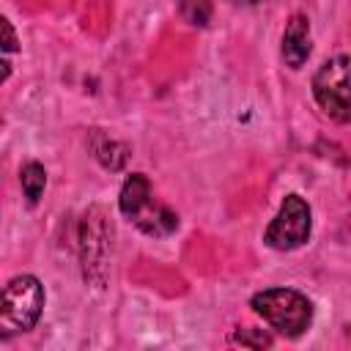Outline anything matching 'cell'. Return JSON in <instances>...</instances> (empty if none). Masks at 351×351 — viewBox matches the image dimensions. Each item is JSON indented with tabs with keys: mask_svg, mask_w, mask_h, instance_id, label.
Segmentation results:
<instances>
[{
	"mask_svg": "<svg viewBox=\"0 0 351 351\" xmlns=\"http://www.w3.org/2000/svg\"><path fill=\"white\" fill-rule=\"evenodd\" d=\"M313 230V214L310 206L299 195H288L271 219V225L263 233V241L271 250H296L310 239Z\"/></svg>",
	"mask_w": 351,
	"mask_h": 351,
	"instance_id": "obj_5",
	"label": "cell"
},
{
	"mask_svg": "<svg viewBox=\"0 0 351 351\" xmlns=\"http://www.w3.org/2000/svg\"><path fill=\"white\" fill-rule=\"evenodd\" d=\"M93 154L110 170H121L123 162H126V148L115 140H107L104 134H93Z\"/></svg>",
	"mask_w": 351,
	"mask_h": 351,
	"instance_id": "obj_8",
	"label": "cell"
},
{
	"mask_svg": "<svg viewBox=\"0 0 351 351\" xmlns=\"http://www.w3.org/2000/svg\"><path fill=\"white\" fill-rule=\"evenodd\" d=\"M282 60L291 69H302L310 58L313 38H310V19L304 14H293L282 30Z\"/></svg>",
	"mask_w": 351,
	"mask_h": 351,
	"instance_id": "obj_6",
	"label": "cell"
},
{
	"mask_svg": "<svg viewBox=\"0 0 351 351\" xmlns=\"http://www.w3.org/2000/svg\"><path fill=\"white\" fill-rule=\"evenodd\" d=\"M19 184H22V192L30 203H38L41 195H44V186H47V170L38 165V162H27L22 165L19 170Z\"/></svg>",
	"mask_w": 351,
	"mask_h": 351,
	"instance_id": "obj_7",
	"label": "cell"
},
{
	"mask_svg": "<svg viewBox=\"0 0 351 351\" xmlns=\"http://www.w3.org/2000/svg\"><path fill=\"white\" fill-rule=\"evenodd\" d=\"M118 206H121L123 217L129 222H134L148 236H167V233H173L178 228V217L167 206L154 200L151 184H148V178L143 173H132L123 181Z\"/></svg>",
	"mask_w": 351,
	"mask_h": 351,
	"instance_id": "obj_1",
	"label": "cell"
},
{
	"mask_svg": "<svg viewBox=\"0 0 351 351\" xmlns=\"http://www.w3.org/2000/svg\"><path fill=\"white\" fill-rule=\"evenodd\" d=\"M230 3H236V5H255V3H261V0H230Z\"/></svg>",
	"mask_w": 351,
	"mask_h": 351,
	"instance_id": "obj_12",
	"label": "cell"
},
{
	"mask_svg": "<svg viewBox=\"0 0 351 351\" xmlns=\"http://www.w3.org/2000/svg\"><path fill=\"white\" fill-rule=\"evenodd\" d=\"M236 340L241 343V346H252V348H263V346H269L271 343V337L269 335H252V329H241L239 335H236Z\"/></svg>",
	"mask_w": 351,
	"mask_h": 351,
	"instance_id": "obj_10",
	"label": "cell"
},
{
	"mask_svg": "<svg viewBox=\"0 0 351 351\" xmlns=\"http://www.w3.org/2000/svg\"><path fill=\"white\" fill-rule=\"evenodd\" d=\"M313 96L332 121L351 123V58L348 55H337L315 71Z\"/></svg>",
	"mask_w": 351,
	"mask_h": 351,
	"instance_id": "obj_4",
	"label": "cell"
},
{
	"mask_svg": "<svg viewBox=\"0 0 351 351\" xmlns=\"http://www.w3.org/2000/svg\"><path fill=\"white\" fill-rule=\"evenodd\" d=\"M252 310L280 335L299 337L313 321V304L293 288H266L252 296Z\"/></svg>",
	"mask_w": 351,
	"mask_h": 351,
	"instance_id": "obj_2",
	"label": "cell"
},
{
	"mask_svg": "<svg viewBox=\"0 0 351 351\" xmlns=\"http://www.w3.org/2000/svg\"><path fill=\"white\" fill-rule=\"evenodd\" d=\"M44 310V285L33 274H16L3 288L0 304V332L3 337L22 335L36 326Z\"/></svg>",
	"mask_w": 351,
	"mask_h": 351,
	"instance_id": "obj_3",
	"label": "cell"
},
{
	"mask_svg": "<svg viewBox=\"0 0 351 351\" xmlns=\"http://www.w3.org/2000/svg\"><path fill=\"white\" fill-rule=\"evenodd\" d=\"M178 14L192 27H206L208 19H211V0H181L178 3Z\"/></svg>",
	"mask_w": 351,
	"mask_h": 351,
	"instance_id": "obj_9",
	"label": "cell"
},
{
	"mask_svg": "<svg viewBox=\"0 0 351 351\" xmlns=\"http://www.w3.org/2000/svg\"><path fill=\"white\" fill-rule=\"evenodd\" d=\"M348 225H351V219H348Z\"/></svg>",
	"mask_w": 351,
	"mask_h": 351,
	"instance_id": "obj_13",
	"label": "cell"
},
{
	"mask_svg": "<svg viewBox=\"0 0 351 351\" xmlns=\"http://www.w3.org/2000/svg\"><path fill=\"white\" fill-rule=\"evenodd\" d=\"M3 33H5V44H3V49H5V60H8V55L16 49V36H14V27H11L8 19H3Z\"/></svg>",
	"mask_w": 351,
	"mask_h": 351,
	"instance_id": "obj_11",
	"label": "cell"
}]
</instances>
